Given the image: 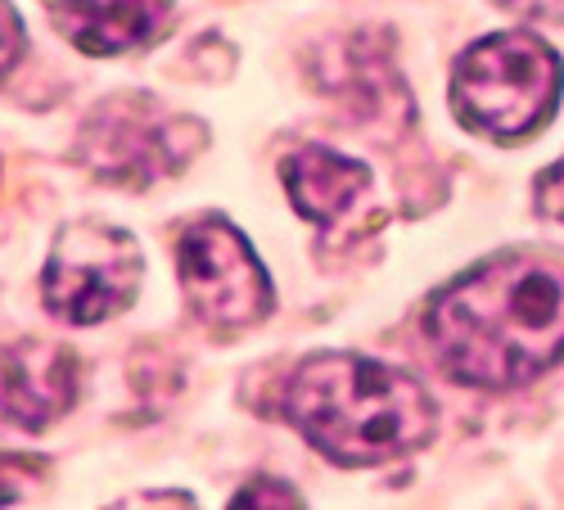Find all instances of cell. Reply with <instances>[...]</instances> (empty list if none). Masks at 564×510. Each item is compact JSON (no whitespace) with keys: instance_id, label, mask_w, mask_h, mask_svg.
<instances>
[{"instance_id":"11","label":"cell","mask_w":564,"mask_h":510,"mask_svg":"<svg viewBox=\"0 0 564 510\" xmlns=\"http://www.w3.org/2000/svg\"><path fill=\"white\" fill-rule=\"evenodd\" d=\"M533 204H538V213H542L546 221H564V159L551 163V167L538 176V185H533Z\"/></svg>"},{"instance_id":"12","label":"cell","mask_w":564,"mask_h":510,"mask_svg":"<svg viewBox=\"0 0 564 510\" xmlns=\"http://www.w3.org/2000/svg\"><path fill=\"white\" fill-rule=\"evenodd\" d=\"M23 55V19L10 0H0V77H6Z\"/></svg>"},{"instance_id":"1","label":"cell","mask_w":564,"mask_h":510,"mask_svg":"<svg viewBox=\"0 0 564 510\" xmlns=\"http://www.w3.org/2000/svg\"><path fill=\"white\" fill-rule=\"evenodd\" d=\"M438 370L469 389H520L564 361V267L497 253L447 281L425 307Z\"/></svg>"},{"instance_id":"2","label":"cell","mask_w":564,"mask_h":510,"mask_svg":"<svg viewBox=\"0 0 564 510\" xmlns=\"http://www.w3.org/2000/svg\"><path fill=\"white\" fill-rule=\"evenodd\" d=\"M280 411L339 466H384L425 447L438 430L425 384L402 366L357 352H316L299 361Z\"/></svg>"},{"instance_id":"10","label":"cell","mask_w":564,"mask_h":510,"mask_svg":"<svg viewBox=\"0 0 564 510\" xmlns=\"http://www.w3.org/2000/svg\"><path fill=\"white\" fill-rule=\"evenodd\" d=\"M230 506H303V497H299V488H290L285 479L258 475V479H249L240 492L230 497Z\"/></svg>"},{"instance_id":"13","label":"cell","mask_w":564,"mask_h":510,"mask_svg":"<svg viewBox=\"0 0 564 510\" xmlns=\"http://www.w3.org/2000/svg\"><path fill=\"white\" fill-rule=\"evenodd\" d=\"M497 10L514 19H533V23H564V0H492Z\"/></svg>"},{"instance_id":"6","label":"cell","mask_w":564,"mask_h":510,"mask_svg":"<svg viewBox=\"0 0 564 510\" xmlns=\"http://www.w3.org/2000/svg\"><path fill=\"white\" fill-rule=\"evenodd\" d=\"M181 294L204 326L245 330L271 312V281L253 245L226 217H199L176 240Z\"/></svg>"},{"instance_id":"7","label":"cell","mask_w":564,"mask_h":510,"mask_svg":"<svg viewBox=\"0 0 564 510\" xmlns=\"http://www.w3.org/2000/svg\"><path fill=\"white\" fill-rule=\"evenodd\" d=\"M77 402V357L51 339L0 348V425L45 430Z\"/></svg>"},{"instance_id":"9","label":"cell","mask_w":564,"mask_h":510,"mask_svg":"<svg viewBox=\"0 0 564 510\" xmlns=\"http://www.w3.org/2000/svg\"><path fill=\"white\" fill-rule=\"evenodd\" d=\"M280 176H285V195H290L294 213L312 226H330L335 217H344L361 199L366 181H370V172L357 159H348L330 145L294 150L280 163Z\"/></svg>"},{"instance_id":"5","label":"cell","mask_w":564,"mask_h":510,"mask_svg":"<svg viewBox=\"0 0 564 510\" xmlns=\"http://www.w3.org/2000/svg\"><path fill=\"white\" fill-rule=\"evenodd\" d=\"M140 275L145 262L127 230L82 217L55 236L41 271V299L68 326H100L135 299Z\"/></svg>"},{"instance_id":"3","label":"cell","mask_w":564,"mask_h":510,"mask_svg":"<svg viewBox=\"0 0 564 510\" xmlns=\"http://www.w3.org/2000/svg\"><path fill=\"white\" fill-rule=\"evenodd\" d=\"M564 90V64L533 32H492L479 36L456 59L452 109L456 118L492 135V141H524L551 122Z\"/></svg>"},{"instance_id":"4","label":"cell","mask_w":564,"mask_h":510,"mask_svg":"<svg viewBox=\"0 0 564 510\" xmlns=\"http://www.w3.org/2000/svg\"><path fill=\"white\" fill-rule=\"evenodd\" d=\"M208 145V127L199 118H185L154 96L122 90L90 109L77 131V163L96 172L109 185H145L181 172Z\"/></svg>"},{"instance_id":"8","label":"cell","mask_w":564,"mask_h":510,"mask_svg":"<svg viewBox=\"0 0 564 510\" xmlns=\"http://www.w3.org/2000/svg\"><path fill=\"white\" fill-rule=\"evenodd\" d=\"M51 14L82 55H127L167 28L172 0H55Z\"/></svg>"}]
</instances>
